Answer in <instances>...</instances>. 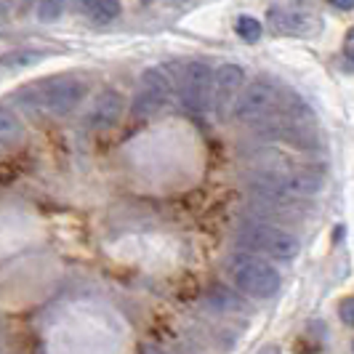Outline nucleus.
Returning a JSON list of instances; mask_svg holds the SVG:
<instances>
[{
	"label": "nucleus",
	"instance_id": "f257e3e1",
	"mask_svg": "<svg viewBox=\"0 0 354 354\" xmlns=\"http://www.w3.org/2000/svg\"><path fill=\"white\" fill-rule=\"evenodd\" d=\"M86 96V86L80 80H75L70 75H59V77H46L35 86L24 88L19 93V99H24V104L35 112H46L51 118H64Z\"/></svg>",
	"mask_w": 354,
	"mask_h": 354
},
{
	"label": "nucleus",
	"instance_id": "f03ea898",
	"mask_svg": "<svg viewBox=\"0 0 354 354\" xmlns=\"http://www.w3.org/2000/svg\"><path fill=\"white\" fill-rule=\"evenodd\" d=\"M227 269H230L232 283L250 299H272L280 290V272L269 259L259 253H250V250L234 253Z\"/></svg>",
	"mask_w": 354,
	"mask_h": 354
},
{
	"label": "nucleus",
	"instance_id": "7ed1b4c3",
	"mask_svg": "<svg viewBox=\"0 0 354 354\" xmlns=\"http://www.w3.org/2000/svg\"><path fill=\"white\" fill-rule=\"evenodd\" d=\"M234 243L243 250L266 253V256L283 259V261L296 259L299 250H301V243L296 240V234L280 230L274 224H264V221H248V224H243L237 230V234H234Z\"/></svg>",
	"mask_w": 354,
	"mask_h": 354
},
{
	"label": "nucleus",
	"instance_id": "20e7f679",
	"mask_svg": "<svg viewBox=\"0 0 354 354\" xmlns=\"http://www.w3.org/2000/svg\"><path fill=\"white\" fill-rule=\"evenodd\" d=\"M280 106V91L274 83L269 80H253L250 86L243 88L240 99H237V106H234V118L240 123H261V120H269Z\"/></svg>",
	"mask_w": 354,
	"mask_h": 354
},
{
	"label": "nucleus",
	"instance_id": "39448f33",
	"mask_svg": "<svg viewBox=\"0 0 354 354\" xmlns=\"http://www.w3.org/2000/svg\"><path fill=\"white\" fill-rule=\"evenodd\" d=\"M174 77L171 72H165V67H152L142 75L139 91L133 96V118H152L158 115L162 106L168 104L171 91H174Z\"/></svg>",
	"mask_w": 354,
	"mask_h": 354
},
{
	"label": "nucleus",
	"instance_id": "423d86ee",
	"mask_svg": "<svg viewBox=\"0 0 354 354\" xmlns=\"http://www.w3.org/2000/svg\"><path fill=\"white\" fill-rule=\"evenodd\" d=\"M213 80L216 72H211V67L205 62H189L181 67V102L187 109L192 112H205L213 106Z\"/></svg>",
	"mask_w": 354,
	"mask_h": 354
},
{
	"label": "nucleus",
	"instance_id": "0eeeda50",
	"mask_svg": "<svg viewBox=\"0 0 354 354\" xmlns=\"http://www.w3.org/2000/svg\"><path fill=\"white\" fill-rule=\"evenodd\" d=\"M243 83H245V72L237 64H221L216 70V80H213V109L218 112V118L234 115L237 99L243 93Z\"/></svg>",
	"mask_w": 354,
	"mask_h": 354
},
{
	"label": "nucleus",
	"instance_id": "6e6552de",
	"mask_svg": "<svg viewBox=\"0 0 354 354\" xmlns=\"http://www.w3.org/2000/svg\"><path fill=\"white\" fill-rule=\"evenodd\" d=\"M120 115H123V96H120L118 91L106 88L96 96V102H93V106H91L88 128H96V131L109 128V125L118 123Z\"/></svg>",
	"mask_w": 354,
	"mask_h": 354
},
{
	"label": "nucleus",
	"instance_id": "1a4fd4ad",
	"mask_svg": "<svg viewBox=\"0 0 354 354\" xmlns=\"http://www.w3.org/2000/svg\"><path fill=\"white\" fill-rule=\"evenodd\" d=\"M269 24H272V30L285 32V35H306V32L312 30V24H309L301 14H293V11H280V8L269 11Z\"/></svg>",
	"mask_w": 354,
	"mask_h": 354
},
{
	"label": "nucleus",
	"instance_id": "9d476101",
	"mask_svg": "<svg viewBox=\"0 0 354 354\" xmlns=\"http://www.w3.org/2000/svg\"><path fill=\"white\" fill-rule=\"evenodd\" d=\"M80 6L96 24H106L120 17V0H80Z\"/></svg>",
	"mask_w": 354,
	"mask_h": 354
},
{
	"label": "nucleus",
	"instance_id": "9b49d317",
	"mask_svg": "<svg viewBox=\"0 0 354 354\" xmlns=\"http://www.w3.org/2000/svg\"><path fill=\"white\" fill-rule=\"evenodd\" d=\"M21 136H24V128L19 123V118L8 106H3L0 109V142L6 147H11V144L21 142Z\"/></svg>",
	"mask_w": 354,
	"mask_h": 354
},
{
	"label": "nucleus",
	"instance_id": "f8f14e48",
	"mask_svg": "<svg viewBox=\"0 0 354 354\" xmlns=\"http://www.w3.org/2000/svg\"><path fill=\"white\" fill-rule=\"evenodd\" d=\"M234 30H237V35L243 37L245 43H256V40H261V32H264V27H261V21L253 17H240L237 19V24H234Z\"/></svg>",
	"mask_w": 354,
	"mask_h": 354
},
{
	"label": "nucleus",
	"instance_id": "ddd939ff",
	"mask_svg": "<svg viewBox=\"0 0 354 354\" xmlns=\"http://www.w3.org/2000/svg\"><path fill=\"white\" fill-rule=\"evenodd\" d=\"M67 0H37V19L40 21H56L64 11Z\"/></svg>",
	"mask_w": 354,
	"mask_h": 354
},
{
	"label": "nucleus",
	"instance_id": "4468645a",
	"mask_svg": "<svg viewBox=\"0 0 354 354\" xmlns=\"http://www.w3.org/2000/svg\"><path fill=\"white\" fill-rule=\"evenodd\" d=\"M37 59H43V53H37V51L8 53V56L3 59V64H6V70H11V67H24V64H35Z\"/></svg>",
	"mask_w": 354,
	"mask_h": 354
},
{
	"label": "nucleus",
	"instance_id": "2eb2a0df",
	"mask_svg": "<svg viewBox=\"0 0 354 354\" xmlns=\"http://www.w3.org/2000/svg\"><path fill=\"white\" fill-rule=\"evenodd\" d=\"M338 315H341V319H344V325H352L354 328V296L352 299H344V301H341Z\"/></svg>",
	"mask_w": 354,
	"mask_h": 354
},
{
	"label": "nucleus",
	"instance_id": "dca6fc26",
	"mask_svg": "<svg viewBox=\"0 0 354 354\" xmlns=\"http://www.w3.org/2000/svg\"><path fill=\"white\" fill-rule=\"evenodd\" d=\"M344 56L354 62V32H352V30L346 32V40H344Z\"/></svg>",
	"mask_w": 354,
	"mask_h": 354
},
{
	"label": "nucleus",
	"instance_id": "f3484780",
	"mask_svg": "<svg viewBox=\"0 0 354 354\" xmlns=\"http://www.w3.org/2000/svg\"><path fill=\"white\" fill-rule=\"evenodd\" d=\"M333 8H338V11H352L354 8V0H328Z\"/></svg>",
	"mask_w": 354,
	"mask_h": 354
},
{
	"label": "nucleus",
	"instance_id": "a211bd4d",
	"mask_svg": "<svg viewBox=\"0 0 354 354\" xmlns=\"http://www.w3.org/2000/svg\"><path fill=\"white\" fill-rule=\"evenodd\" d=\"M256 354H283V349H280V346H274V344H266V346H261Z\"/></svg>",
	"mask_w": 354,
	"mask_h": 354
},
{
	"label": "nucleus",
	"instance_id": "6ab92c4d",
	"mask_svg": "<svg viewBox=\"0 0 354 354\" xmlns=\"http://www.w3.org/2000/svg\"><path fill=\"white\" fill-rule=\"evenodd\" d=\"M142 354H165V352L158 349V346H142Z\"/></svg>",
	"mask_w": 354,
	"mask_h": 354
},
{
	"label": "nucleus",
	"instance_id": "aec40b11",
	"mask_svg": "<svg viewBox=\"0 0 354 354\" xmlns=\"http://www.w3.org/2000/svg\"><path fill=\"white\" fill-rule=\"evenodd\" d=\"M144 3H152V0H144Z\"/></svg>",
	"mask_w": 354,
	"mask_h": 354
},
{
	"label": "nucleus",
	"instance_id": "412c9836",
	"mask_svg": "<svg viewBox=\"0 0 354 354\" xmlns=\"http://www.w3.org/2000/svg\"><path fill=\"white\" fill-rule=\"evenodd\" d=\"M352 32H354V27H352Z\"/></svg>",
	"mask_w": 354,
	"mask_h": 354
}]
</instances>
